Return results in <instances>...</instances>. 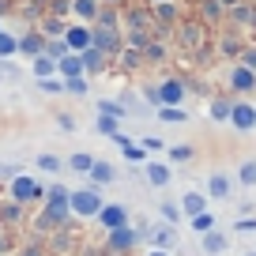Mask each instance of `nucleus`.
<instances>
[{
    "instance_id": "1",
    "label": "nucleus",
    "mask_w": 256,
    "mask_h": 256,
    "mask_svg": "<svg viewBox=\"0 0 256 256\" xmlns=\"http://www.w3.org/2000/svg\"><path fill=\"white\" fill-rule=\"evenodd\" d=\"M68 208H72L76 215H98V211H102V200H98V192L83 188V192H68Z\"/></svg>"
},
{
    "instance_id": "2",
    "label": "nucleus",
    "mask_w": 256,
    "mask_h": 256,
    "mask_svg": "<svg viewBox=\"0 0 256 256\" xmlns=\"http://www.w3.org/2000/svg\"><path fill=\"white\" fill-rule=\"evenodd\" d=\"M64 46L72 49V53L90 49V26L87 23H68V26H64Z\"/></svg>"
},
{
    "instance_id": "3",
    "label": "nucleus",
    "mask_w": 256,
    "mask_h": 256,
    "mask_svg": "<svg viewBox=\"0 0 256 256\" xmlns=\"http://www.w3.org/2000/svg\"><path fill=\"white\" fill-rule=\"evenodd\" d=\"M12 196H16V204H30V200L42 196V188H38L34 177H16V181H12Z\"/></svg>"
},
{
    "instance_id": "4",
    "label": "nucleus",
    "mask_w": 256,
    "mask_h": 256,
    "mask_svg": "<svg viewBox=\"0 0 256 256\" xmlns=\"http://www.w3.org/2000/svg\"><path fill=\"white\" fill-rule=\"evenodd\" d=\"M56 76H60V80H72V76H87V68H83V56H80V53H64L60 60H56Z\"/></svg>"
},
{
    "instance_id": "5",
    "label": "nucleus",
    "mask_w": 256,
    "mask_h": 256,
    "mask_svg": "<svg viewBox=\"0 0 256 256\" xmlns=\"http://www.w3.org/2000/svg\"><path fill=\"white\" fill-rule=\"evenodd\" d=\"M42 49H46V34H42V30L38 34H19V53H23V56H30V60H34Z\"/></svg>"
},
{
    "instance_id": "6",
    "label": "nucleus",
    "mask_w": 256,
    "mask_h": 256,
    "mask_svg": "<svg viewBox=\"0 0 256 256\" xmlns=\"http://www.w3.org/2000/svg\"><path fill=\"white\" fill-rule=\"evenodd\" d=\"M154 94H158V102H162V106H177V102H181V94H184V87H181L177 80H166L158 90H154Z\"/></svg>"
},
{
    "instance_id": "7",
    "label": "nucleus",
    "mask_w": 256,
    "mask_h": 256,
    "mask_svg": "<svg viewBox=\"0 0 256 256\" xmlns=\"http://www.w3.org/2000/svg\"><path fill=\"white\" fill-rule=\"evenodd\" d=\"M230 120L238 128H252L256 124V110L252 106H230Z\"/></svg>"
},
{
    "instance_id": "8",
    "label": "nucleus",
    "mask_w": 256,
    "mask_h": 256,
    "mask_svg": "<svg viewBox=\"0 0 256 256\" xmlns=\"http://www.w3.org/2000/svg\"><path fill=\"white\" fill-rule=\"evenodd\" d=\"M16 53H19V34L0 30V60H12Z\"/></svg>"
},
{
    "instance_id": "9",
    "label": "nucleus",
    "mask_w": 256,
    "mask_h": 256,
    "mask_svg": "<svg viewBox=\"0 0 256 256\" xmlns=\"http://www.w3.org/2000/svg\"><path fill=\"white\" fill-rule=\"evenodd\" d=\"M98 218L106 222V230H117V226H124V208H102Z\"/></svg>"
},
{
    "instance_id": "10",
    "label": "nucleus",
    "mask_w": 256,
    "mask_h": 256,
    "mask_svg": "<svg viewBox=\"0 0 256 256\" xmlns=\"http://www.w3.org/2000/svg\"><path fill=\"white\" fill-rule=\"evenodd\" d=\"M230 87H234V90H252V87H256V76L248 72V68H238V72L230 76Z\"/></svg>"
},
{
    "instance_id": "11",
    "label": "nucleus",
    "mask_w": 256,
    "mask_h": 256,
    "mask_svg": "<svg viewBox=\"0 0 256 256\" xmlns=\"http://www.w3.org/2000/svg\"><path fill=\"white\" fill-rule=\"evenodd\" d=\"M83 68H87V72H98V68H102V64H106V53H102V49H94V46H90V49H83Z\"/></svg>"
},
{
    "instance_id": "12",
    "label": "nucleus",
    "mask_w": 256,
    "mask_h": 256,
    "mask_svg": "<svg viewBox=\"0 0 256 256\" xmlns=\"http://www.w3.org/2000/svg\"><path fill=\"white\" fill-rule=\"evenodd\" d=\"M34 76H38V80L56 76V60H53V56H46V53H38V56H34Z\"/></svg>"
},
{
    "instance_id": "13",
    "label": "nucleus",
    "mask_w": 256,
    "mask_h": 256,
    "mask_svg": "<svg viewBox=\"0 0 256 256\" xmlns=\"http://www.w3.org/2000/svg\"><path fill=\"white\" fill-rule=\"evenodd\" d=\"M132 241H136V234L128 230V226H117V230H110V245H113V248H128Z\"/></svg>"
},
{
    "instance_id": "14",
    "label": "nucleus",
    "mask_w": 256,
    "mask_h": 256,
    "mask_svg": "<svg viewBox=\"0 0 256 256\" xmlns=\"http://www.w3.org/2000/svg\"><path fill=\"white\" fill-rule=\"evenodd\" d=\"M87 174H90V177H94V181H98V184H106V181H113V177H117V170H113V166H110V162H94V166H90V170H87Z\"/></svg>"
},
{
    "instance_id": "15",
    "label": "nucleus",
    "mask_w": 256,
    "mask_h": 256,
    "mask_svg": "<svg viewBox=\"0 0 256 256\" xmlns=\"http://www.w3.org/2000/svg\"><path fill=\"white\" fill-rule=\"evenodd\" d=\"M46 56H53V60H60L64 53H72V49L64 46V38H46V49H42Z\"/></svg>"
},
{
    "instance_id": "16",
    "label": "nucleus",
    "mask_w": 256,
    "mask_h": 256,
    "mask_svg": "<svg viewBox=\"0 0 256 256\" xmlns=\"http://www.w3.org/2000/svg\"><path fill=\"white\" fill-rule=\"evenodd\" d=\"M72 8L80 19H94L98 16V0H72Z\"/></svg>"
},
{
    "instance_id": "17",
    "label": "nucleus",
    "mask_w": 256,
    "mask_h": 256,
    "mask_svg": "<svg viewBox=\"0 0 256 256\" xmlns=\"http://www.w3.org/2000/svg\"><path fill=\"white\" fill-rule=\"evenodd\" d=\"M38 90H46V94H64V80L60 76H46V80H38Z\"/></svg>"
},
{
    "instance_id": "18",
    "label": "nucleus",
    "mask_w": 256,
    "mask_h": 256,
    "mask_svg": "<svg viewBox=\"0 0 256 256\" xmlns=\"http://www.w3.org/2000/svg\"><path fill=\"white\" fill-rule=\"evenodd\" d=\"M147 177H151V184H166V181H170V166L151 162V166H147Z\"/></svg>"
},
{
    "instance_id": "19",
    "label": "nucleus",
    "mask_w": 256,
    "mask_h": 256,
    "mask_svg": "<svg viewBox=\"0 0 256 256\" xmlns=\"http://www.w3.org/2000/svg\"><path fill=\"white\" fill-rule=\"evenodd\" d=\"M64 94H87V76H72V80H64Z\"/></svg>"
},
{
    "instance_id": "20",
    "label": "nucleus",
    "mask_w": 256,
    "mask_h": 256,
    "mask_svg": "<svg viewBox=\"0 0 256 256\" xmlns=\"http://www.w3.org/2000/svg\"><path fill=\"white\" fill-rule=\"evenodd\" d=\"M98 110H102L106 117H113V120L124 117V106H120V102H110V98H102V102H98Z\"/></svg>"
},
{
    "instance_id": "21",
    "label": "nucleus",
    "mask_w": 256,
    "mask_h": 256,
    "mask_svg": "<svg viewBox=\"0 0 256 256\" xmlns=\"http://www.w3.org/2000/svg\"><path fill=\"white\" fill-rule=\"evenodd\" d=\"M68 166H72L76 174H87V170L94 166V158H90V154H72V158H68Z\"/></svg>"
},
{
    "instance_id": "22",
    "label": "nucleus",
    "mask_w": 256,
    "mask_h": 256,
    "mask_svg": "<svg viewBox=\"0 0 256 256\" xmlns=\"http://www.w3.org/2000/svg\"><path fill=\"white\" fill-rule=\"evenodd\" d=\"M64 19H46V23H42V34H46V38H56V34H64Z\"/></svg>"
},
{
    "instance_id": "23",
    "label": "nucleus",
    "mask_w": 256,
    "mask_h": 256,
    "mask_svg": "<svg viewBox=\"0 0 256 256\" xmlns=\"http://www.w3.org/2000/svg\"><path fill=\"white\" fill-rule=\"evenodd\" d=\"M184 211H188V215H200L204 211V196L200 192H188V196H184Z\"/></svg>"
},
{
    "instance_id": "24",
    "label": "nucleus",
    "mask_w": 256,
    "mask_h": 256,
    "mask_svg": "<svg viewBox=\"0 0 256 256\" xmlns=\"http://www.w3.org/2000/svg\"><path fill=\"white\" fill-rule=\"evenodd\" d=\"M158 117H162V120H174V124H177V120H184V110H181V106H162Z\"/></svg>"
},
{
    "instance_id": "25",
    "label": "nucleus",
    "mask_w": 256,
    "mask_h": 256,
    "mask_svg": "<svg viewBox=\"0 0 256 256\" xmlns=\"http://www.w3.org/2000/svg\"><path fill=\"white\" fill-rule=\"evenodd\" d=\"M226 192H230V181H226L222 174H215L211 177V196H226Z\"/></svg>"
},
{
    "instance_id": "26",
    "label": "nucleus",
    "mask_w": 256,
    "mask_h": 256,
    "mask_svg": "<svg viewBox=\"0 0 256 256\" xmlns=\"http://www.w3.org/2000/svg\"><path fill=\"white\" fill-rule=\"evenodd\" d=\"M38 170H49V174H56V170H60V158H56V154H38Z\"/></svg>"
},
{
    "instance_id": "27",
    "label": "nucleus",
    "mask_w": 256,
    "mask_h": 256,
    "mask_svg": "<svg viewBox=\"0 0 256 256\" xmlns=\"http://www.w3.org/2000/svg\"><path fill=\"white\" fill-rule=\"evenodd\" d=\"M98 132H106V136H117V120L102 113V117H98Z\"/></svg>"
},
{
    "instance_id": "28",
    "label": "nucleus",
    "mask_w": 256,
    "mask_h": 256,
    "mask_svg": "<svg viewBox=\"0 0 256 256\" xmlns=\"http://www.w3.org/2000/svg\"><path fill=\"white\" fill-rule=\"evenodd\" d=\"M204 248H208V252H222V248H226V241L218 238V234H211V238H204Z\"/></svg>"
},
{
    "instance_id": "29",
    "label": "nucleus",
    "mask_w": 256,
    "mask_h": 256,
    "mask_svg": "<svg viewBox=\"0 0 256 256\" xmlns=\"http://www.w3.org/2000/svg\"><path fill=\"white\" fill-rule=\"evenodd\" d=\"M211 117H215V120H226V117H230V106H226V102H215V106H211Z\"/></svg>"
},
{
    "instance_id": "30",
    "label": "nucleus",
    "mask_w": 256,
    "mask_h": 256,
    "mask_svg": "<svg viewBox=\"0 0 256 256\" xmlns=\"http://www.w3.org/2000/svg\"><path fill=\"white\" fill-rule=\"evenodd\" d=\"M192 226H196V230H211V215H192Z\"/></svg>"
},
{
    "instance_id": "31",
    "label": "nucleus",
    "mask_w": 256,
    "mask_h": 256,
    "mask_svg": "<svg viewBox=\"0 0 256 256\" xmlns=\"http://www.w3.org/2000/svg\"><path fill=\"white\" fill-rule=\"evenodd\" d=\"M241 181H248V184L256 181V162H245V166H241Z\"/></svg>"
},
{
    "instance_id": "32",
    "label": "nucleus",
    "mask_w": 256,
    "mask_h": 256,
    "mask_svg": "<svg viewBox=\"0 0 256 256\" xmlns=\"http://www.w3.org/2000/svg\"><path fill=\"white\" fill-rule=\"evenodd\" d=\"M0 80H19V72H16V68H8V64L0 60Z\"/></svg>"
},
{
    "instance_id": "33",
    "label": "nucleus",
    "mask_w": 256,
    "mask_h": 256,
    "mask_svg": "<svg viewBox=\"0 0 256 256\" xmlns=\"http://www.w3.org/2000/svg\"><path fill=\"white\" fill-rule=\"evenodd\" d=\"M245 64H248V72H256V49H248V53H245Z\"/></svg>"
},
{
    "instance_id": "34",
    "label": "nucleus",
    "mask_w": 256,
    "mask_h": 256,
    "mask_svg": "<svg viewBox=\"0 0 256 256\" xmlns=\"http://www.w3.org/2000/svg\"><path fill=\"white\" fill-rule=\"evenodd\" d=\"M151 256H166V252H151Z\"/></svg>"
},
{
    "instance_id": "35",
    "label": "nucleus",
    "mask_w": 256,
    "mask_h": 256,
    "mask_svg": "<svg viewBox=\"0 0 256 256\" xmlns=\"http://www.w3.org/2000/svg\"><path fill=\"white\" fill-rule=\"evenodd\" d=\"M0 30H4V23H0Z\"/></svg>"
}]
</instances>
